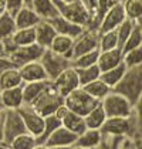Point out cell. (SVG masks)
I'll return each mask as SVG.
<instances>
[{
    "mask_svg": "<svg viewBox=\"0 0 142 149\" xmlns=\"http://www.w3.org/2000/svg\"><path fill=\"white\" fill-rule=\"evenodd\" d=\"M58 9H60V16H63L68 22L83 27L84 30L85 29L97 30L94 27V16L83 4V1L74 0L71 3H60Z\"/></svg>",
    "mask_w": 142,
    "mask_h": 149,
    "instance_id": "cell-1",
    "label": "cell"
},
{
    "mask_svg": "<svg viewBox=\"0 0 142 149\" xmlns=\"http://www.w3.org/2000/svg\"><path fill=\"white\" fill-rule=\"evenodd\" d=\"M112 91L124 95L127 100H129L132 105L136 102L142 92V64L127 70L122 81Z\"/></svg>",
    "mask_w": 142,
    "mask_h": 149,
    "instance_id": "cell-2",
    "label": "cell"
},
{
    "mask_svg": "<svg viewBox=\"0 0 142 149\" xmlns=\"http://www.w3.org/2000/svg\"><path fill=\"white\" fill-rule=\"evenodd\" d=\"M98 104H100V101L93 98L83 87L74 90L64 98V105L71 112L80 115V116H87Z\"/></svg>",
    "mask_w": 142,
    "mask_h": 149,
    "instance_id": "cell-3",
    "label": "cell"
},
{
    "mask_svg": "<svg viewBox=\"0 0 142 149\" xmlns=\"http://www.w3.org/2000/svg\"><path fill=\"white\" fill-rule=\"evenodd\" d=\"M64 104V97L60 95L58 91L54 88L53 82L50 81L47 88L40 94V97L31 104V107L41 116H48V115H54V112L58 109L60 107Z\"/></svg>",
    "mask_w": 142,
    "mask_h": 149,
    "instance_id": "cell-4",
    "label": "cell"
},
{
    "mask_svg": "<svg viewBox=\"0 0 142 149\" xmlns=\"http://www.w3.org/2000/svg\"><path fill=\"white\" fill-rule=\"evenodd\" d=\"M1 126H3V142L10 145L14 138L22 135L26 131L22 115L16 109H4L1 114Z\"/></svg>",
    "mask_w": 142,
    "mask_h": 149,
    "instance_id": "cell-5",
    "label": "cell"
},
{
    "mask_svg": "<svg viewBox=\"0 0 142 149\" xmlns=\"http://www.w3.org/2000/svg\"><path fill=\"white\" fill-rule=\"evenodd\" d=\"M101 104H102V108L106 114V118L129 116L134 112V105L131 104V101L118 92L111 91L101 101Z\"/></svg>",
    "mask_w": 142,
    "mask_h": 149,
    "instance_id": "cell-6",
    "label": "cell"
},
{
    "mask_svg": "<svg viewBox=\"0 0 142 149\" xmlns=\"http://www.w3.org/2000/svg\"><path fill=\"white\" fill-rule=\"evenodd\" d=\"M40 63L46 70L50 81H54L63 71L72 67L71 65V60H68L64 56H60V54L54 53V51H51L50 48H47L44 51V54L40 58Z\"/></svg>",
    "mask_w": 142,
    "mask_h": 149,
    "instance_id": "cell-7",
    "label": "cell"
},
{
    "mask_svg": "<svg viewBox=\"0 0 142 149\" xmlns=\"http://www.w3.org/2000/svg\"><path fill=\"white\" fill-rule=\"evenodd\" d=\"M100 33L94 29H85L81 34L74 40L72 46V58L80 57L83 54L100 50Z\"/></svg>",
    "mask_w": 142,
    "mask_h": 149,
    "instance_id": "cell-8",
    "label": "cell"
},
{
    "mask_svg": "<svg viewBox=\"0 0 142 149\" xmlns=\"http://www.w3.org/2000/svg\"><path fill=\"white\" fill-rule=\"evenodd\" d=\"M127 20V14L124 10L122 1H118L115 4H112L108 10H105L102 20L98 27V33H106V31H114L117 30L121 24Z\"/></svg>",
    "mask_w": 142,
    "mask_h": 149,
    "instance_id": "cell-9",
    "label": "cell"
},
{
    "mask_svg": "<svg viewBox=\"0 0 142 149\" xmlns=\"http://www.w3.org/2000/svg\"><path fill=\"white\" fill-rule=\"evenodd\" d=\"M19 114L22 115L23 122L26 125V131L31 135H34L36 138H40L43 131H44V124H46V118L41 116L36 111L31 105H26L19 109Z\"/></svg>",
    "mask_w": 142,
    "mask_h": 149,
    "instance_id": "cell-10",
    "label": "cell"
},
{
    "mask_svg": "<svg viewBox=\"0 0 142 149\" xmlns=\"http://www.w3.org/2000/svg\"><path fill=\"white\" fill-rule=\"evenodd\" d=\"M46 48H43L41 46H38L37 43L34 44H30V46H24V47H17V50L10 56V60L13 61V64L20 68L29 63H33V61H40L41 56L44 54Z\"/></svg>",
    "mask_w": 142,
    "mask_h": 149,
    "instance_id": "cell-11",
    "label": "cell"
},
{
    "mask_svg": "<svg viewBox=\"0 0 142 149\" xmlns=\"http://www.w3.org/2000/svg\"><path fill=\"white\" fill-rule=\"evenodd\" d=\"M54 88L58 91L60 95H63L64 98L72 92L74 90L80 88V80H78V75H77V71L74 67H70L67 68L65 71H63L58 77L56 78L54 81H51Z\"/></svg>",
    "mask_w": 142,
    "mask_h": 149,
    "instance_id": "cell-12",
    "label": "cell"
},
{
    "mask_svg": "<svg viewBox=\"0 0 142 149\" xmlns=\"http://www.w3.org/2000/svg\"><path fill=\"white\" fill-rule=\"evenodd\" d=\"M77 135L72 134L71 131H68L67 128L61 125L57 129L54 131L48 139L46 141L44 145H47L48 148H56V146H74L75 142H77Z\"/></svg>",
    "mask_w": 142,
    "mask_h": 149,
    "instance_id": "cell-13",
    "label": "cell"
},
{
    "mask_svg": "<svg viewBox=\"0 0 142 149\" xmlns=\"http://www.w3.org/2000/svg\"><path fill=\"white\" fill-rule=\"evenodd\" d=\"M34 31H36V43L38 46H41L43 48H46V50L50 48L53 40L57 36L56 29L53 27V24L50 23L48 20H41L34 27Z\"/></svg>",
    "mask_w": 142,
    "mask_h": 149,
    "instance_id": "cell-14",
    "label": "cell"
},
{
    "mask_svg": "<svg viewBox=\"0 0 142 149\" xmlns=\"http://www.w3.org/2000/svg\"><path fill=\"white\" fill-rule=\"evenodd\" d=\"M20 74H22V78L23 82H36V81H50L48 80V75L46 72L44 67L41 65L40 61H33V63H29L23 67H20Z\"/></svg>",
    "mask_w": 142,
    "mask_h": 149,
    "instance_id": "cell-15",
    "label": "cell"
},
{
    "mask_svg": "<svg viewBox=\"0 0 142 149\" xmlns=\"http://www.w3.org/2000/svg\"><path fill=\"white\" fill-rule=\"evenodd\" d=\"M121 63H124V53L121 48H114L109 51H101L97 65L100 67L101 72H105L108 70L118 67Z\"/></svg>",
    "mask_w": 142,
    "mask_h": 149,
    "instance_id": "cell-16",
    "label": "cell"
},
{
    "mask_svg": "<svg viewBox=\"0 0 142 149\" xmlns=\"http://www.w3.org/2000/svg\"><path fill=\"white\" fill-rule=\"evenodd\" d=\"M0 98H1V104H3L4 109H16V111H19L24 105L23 87L0 91Z\"/></svg>",
    "mask_w": 142,
    "mask_h": 149,
    "instance_id": "cell-17",
    "label": "cell"
},
{
    "mask_svg": "<svg viewBox=\"0 0 142 149\" xmlns=\"http://www.w3.org/2000/svg\"><path fill=\"white\" fill-rule=\"evenodd\" d=\"M31 9L37 13V16L41 20H53L60 16L58 6L53 0H33Z\"/></svg>",
    "mask_w": 142,
    "mask_h": 149,
    "instance_id": "cell-18",
    "label": "cell"
},
{
    "mask_svg": "<svg viewBox=\"0 0 142 149\" xmlns=\"http://www.w3.org/2000/svg\"><path fill=\"white\" fill-rule=\"evenodd\" d=\"M48 22L53 24V27L56 29L57 34L67 36V37H71V38H74V40L84 31L83 27H80V26H77V24L68 22V20L64 19L63 16H57L56 19L48 20Z\"/></svg>",
    "mask_w": 142,
    "mask_h": 149,
    "instance_id": "cell-19",
    "label": "cell"
},
{
    "mask_svg": "<svg viewBox=\"0 0 142 149\" xmlns=\"http://www.w3.org/2000/svg\"><path fill=\"white\" fill-rule=\"evenodd\" d=\"M14 22H16L17 29H34L36 26L41 22V19L37 16V13L30 6H24L23 9L14 16Z\"/></svg>",
    "mask_w": 142,
    "mask_h": 149,
    "instance_id": "cell-20",
    "label": "cell"
},
{
    "mask_svg": "<svg viewBox=\"0 0 142 149\" xmlns=\"http://www.w3.org/2000/svg\"><path fill=\"white\" fill-rule=\"evenodd\" d=\"M23 78L19 68L6 70L4 72L0 74V91L4 90H12L17 87H23Z\"/></svg>",
    "mask_w": 142,
    "mask_h": 149,
    "instance_id": "cell-21",
    "label": "cell"
},
{
    "mask_svg": "<svg viewBox=\"0 0 142 149\" xmlns=\"http://www.w3.org/2000/svg\"><path fill=\"white\" fill-rule=\"evenodd\" d=\"M72 46H74V38L57 34L50 46V50L60 54V56L67 57L68 60H72Z\"/></svg>",
    "mask_w": 142,
    "mask_h": 149,
    "instance_id": "cell-22",
    "label": "cell"
},
{
    "mask_svg": "<svg viewBox=\"0 0 142 149\" xmlns=\"http://www.w3.org/2000/svg\"><path fill=\"white\" fill-rule=\"evenodd\" d=\"M50 81H36V82H24L23 84V95L24 104L31 105L40 97V94L47 88Z\"/></svg>",
    "mask_w": 142,
    "mask_h": 149,
    "instance_id": "cell-23",
    "label": "cell"
},
{
    "mask_svg": "<svg viewBox=\"0 0 142 149\" xmlns=\"http://www.w3.org/2000/svg\"><path fill=\"white\" fill-rule=\"evenodd\" d=\"M102 141V134L100 129H85L81 135H78L75 146L87 149H95Z\"/></svg>",
    "mask_w": 142,
    "mask_h": 149,
    "instance_id": "cell-24",
    "label": "cell"
},
{
    "mask_svg": "<svg viewBox=\"0 0 142 149\" xmlns=\"http://www.w3.org/2000/svg\"><path fill=\"white\" fill-rule=\"evenodd\" d=\"M127 70H128V67L124 63H121L118 67H115V68H112V70H108L105 72H101V80L104 81L111 90H114L119 82L122 81Z\"/></svg>",
    "mask_w": 142,
    "mask_h": 149,
    "instance_id": "cell-25",
    "label": "cell"
},
{
    "mask_svg": "<svg viewBox=\"0 0 142 149\" xmlns=\"http://www.w3.org/2000/svg\"><path fill=\"white\" fill-rule=\"evenodd\" d=\"M84 119H85L87 129H101L106 121V114L102 108V104H98L87 116H84Z\"/></svg>",
    "mask_w": 142,
    "mask_h": 149,
    "instance_id": "cell-26",
    "label": "cell"
},
{
    "mask_svg": "<svg viewBox=\"0 0 142 149\" xmlns=\"http://www.w3.org/2000/svg\"><path fill=\"white\" fill-rule=\"evenodd\" d=\"M61 124L64 128H67L68 131H71L72 134H75L77 136L81 135L84 131L87 129V125H85V119L84 116H80V115L74 114V112H68L67 116L61 121Z\"/></svg>",
    "mask_w": 142,
    "mask_h": 149,
    "instance_id": "cell-27",
    "label": "cell"
},
{
    "mask_svg": "<svg viewBox=\"0 0 142 149\" xmlns=\"http://www.w3.org/2000/svg\"><path fill=\"white\" fill-rule=\"evenodd\" d=\"M83 88L88 92L93 98H95V100L100 101V102L105 98L109 92L112 91V90H111V88H109L101 78H100V80L93 81V82H90L88 85H85V87H83Z\"/></svg>",
    "mask_w": 142,
    "mask_h": 149,
    "instance_id": "cell-28",
    "label": "cell"
},
{
    "mask_svg": "<svg viewBox=\"0 0 142 149\" xmlns=\"http://www.w3.org/2000/svg\"><path fill=\"white\" fill-rule=\"evenodd\" d=\"M75 71H77V75H78L81 87H85L90 82L101 78V70L97 64L93 65V67H88V68H75Z\"/></svg>",
    "mask_w": 142,
    "mask_h": 149,
    "instance_id": "cell-29",
    "label": "cell"
},
{
    "mask_svg": "<svg viewBox=\"0 0 142 149\" xmlns=\"http://www.w3.org/2000/svg\"><path fill=\"white\" fill-rule=\"evenodd\" d=\"M16 30H17V27H16L14 17L7 12H4L0 16V41L7 37H12L16 33Z\"/></svg>",
    "mask_w": 142,
    "mask_h": 149,
    "instance_id": "cell-30",
    "label": "cell"
},
{
    "mask_svg": "<svg viewBox=\"0 0 142 149\" xmlns=\"http://www.w3.org/2000/svg\"><path fill=\"white\" fill-rule=\"evenodd\" d=\"M100 50H94L91 53H87L83 54L80 57H75L71 60V65L74 68H88V67H93L98 63V57H100Z\"/></svg>",
    "mask_w": 142,
    "mask_h": 149,
    "instance_id": "cell-31",
    "label": "cell"
},
{
    "mask_svg": "<svg viewBox=\"0 0 142 149\" xmlns=\"http://www.w3.org/2000/svg\"><path fill=\"white\" fill-rule=\"evenodd\" d=\"M37 138L29 132H24L17 138H14L9 145L10 149H34L37 146Z\"/></svg>",
    "mask_w": 142,
    "mask_h": 149,
    "instance_id": "cell-32",
    "label": "cell"
},
{
    "mask_svg": "<svg viewBox=\"0 0 142 149\" xmlns=\"http://www.w3.org/2000/svg\"><path fill=\"white\" fill-rule=\"evenodd\" d=\"M14 43L19 47L30 46L36 43V31L34 29H17L16 33L12 36Z\"/></svg>",
    "mask_w": 142,
    "mask_h": 149,
    "instance_id": "cell-33",
    "label": "cell"
},
{
    "mask_svg": "<svg viewBox=\"0 0 142 149\" xmlns=\"http://www.w3.org/2000/svg\"><path fill=\"white\" fill-rule=\"evenodd\" d=\"M98 48H100V51H109V50H114V48H121L117 30L101 33L100 34V47Z\"/></svg>",
    "mask_w": 142,
    "mask_h": 149,
    "instance_id": "cell-34",
    "label": "cell"
},
{
    "mask_svg": "<svg viewBox=\"0 0 142 149\" xmlns=\"http://www.w3.org/2000/svg\"><path fill=\"white\" fill-rule=\"evenodd\" d=\"M127 19L136 22L142 17V0H122Z\"/></svg>",
    "mask_w": 142,
    "mask_h": 149,
    "instance_id": "cell-35",
    "label": "cell"
},
{
    "mask_svg": "<svg viewBox=\"0 0 142 149\" xmlns=\"http://www.w3.org/2000/svg\"><path fill=\"white\" fill-rule=\"evenodd\" d=\"M61 125H63V124H61V121H60L56 115H48V116H46L44 131H43L41 136L37 138V142H38V143H46V141L48 139V136H50L54 131H57Z\"/></svg>",
    "mask_w": 142,
    "mask_h": 149,
    "instance_id": "cell-36",
    "label": "cell"
},
{
    "mask_svg": "<svg viewBox=\"0 0 142 149\" xmlns=\"http://www.w3.org/2000/svg\"><path fill=\"white\" fill-rule=\"evenodd\" d=\"M141 46H142V29L135 23V27H134L131 36L128 37L127 43L122 46V53H128L131 50H134V48L141 47Z\"/></svg>",
    "mask_w": 142,
    "mask_h": 149,
    "instance_id": "cell-37",
    "label": "cell"
},
{
    "mask_svg": "<svg viewBox=\"0 0 142 149\" xmlns=\"http://www.w3.org/2000/svg\"><path fill=\"white\" fill-rule=\"evenodd\" d=\"M124 64L128 68L141 65L142 64V46L136 47V48L131 50L128 53H124Z\"/></svg>",
    "mask_w": 142,
    "mask_h": 149,
    "instance_id": "cell-38",
    "label": "cell"
},
{
    "mask_svg": "<svg viewBox=\"0 0 142 149\" xmlns=\"http://www.w3.org/2000/svg\"><path fill=\"white\" fill-rule=\"evenodd\" d=\"M134 27H135V22H132V20H129V19H127V20L117 29V34H118V41H119L121 50H122V46L127 43V40H128V37L131 36V33H132Z\"/></svg>",
    "mask_w": 142,
    "mask_h": 149,
    "instance_id": "cell-39",
    "label": "cell"
},
{
    "mask_svg": "<svg viewBox=\"0 0 142 149\" xmlns=\"http://www.w3.org/2000/svg\"><path fill=\"white\" fill-rule=\"evenodd\" d=\"M24 6V0H6V12L9 14H12L13 17L23 9Z\"/></svg>",
    "mask_w": 142,
    "mask_h": 149,
    "instance_id": "cell-40",
    "label": "cell"
},
{
    "mask_svg": "<svg viewBox=\"0 0 142 149\" xmlns=\"http://www.w3.org/2000/svg\"><path fill=\"white\" fill-rule=\"evenodd\" d=\"M1 43H3V51H4V56H7V57H10L13 53L17 50V47H19L16 43H14L13 37H7V38L1 40Z\"/></svg>",
    "mask_w": 142,
    "mask_h": 149,
    "instance_id": "cell-41",
    "label": "cell"
},
{
    "mask_svg": "<svg viewBox=\"0 0 142 149\" xmlns=\"http://www.w3.org/2000/svg\"><path fill=\"white\" fill-rule=\"evenodd\" d=\"M10 68H17V67L13 64V61L7 56L0 54V74L4 72L6 70H10Z\"/></svg>",
    "mask_w": 142,
    "mask_h": 149,
    "instance_id": "cell-42",
    "label": "cell"
},
{
    "mask_svg": "<svg viewBox=\"0 0 142 149\" xmlns=\"http://www.w3.org/2000/svg\"><path fill=\"white\" fill-rule=\"evenodd\" d=\"M118 149H136L135 148V141L128 136H124L119 142Z\"/></svg>",
    "mask_w": 142,
    "mask_h": 149,
    "instance_id": "cell-43",
    "label": "cell"
},
{
    "mask_svg": "<svg viewBox=\"0 0 142 149\" xmlns=\"http://www.w3.org/2000/svg\"><path fill=\"white\" fill-rule=\"evenodd\" d=\"M118 1H121V0H100V12L104 14L105 10H108L112 4H115Z\"/></svg>",
    "mask_w": 142,
    "mask_h": 149,
    "instance_id": "cell-44",
    "label": "cell"
},
{
    "mask_svg": "<svg viewBox=\"0 0 142 149\" xmlns=\"http://www.w3.org/2000/svg\"><path fill=\"white\" fill-rule=\"evenodd\" d=\"M68 112H70V109H68V108H67V107H65V105L63 104V105L60 107L58 109H57V111L54 112V115H56V116L58 118L60 121H63V119H64V118L67 116V114H68Z\"/></svg>",
    "mask_w": 142,
    "mask_h": 149,
    "instance_id": "cell-45",
    "label": "cell"
},
{
    "mask_svg": "<svg viewBox=\"0 0 142 149\" xmlns=\"http://www.w3.org/2000/svg\"><path fill=\"white\" fill-rule=\"evenodd\" d=\"M134 112L138 115V118L142 121V92L139 95V98L136 100V102L134 104Z\"/></svg>",
    "mask_w": 142,
    "mask_h": 149,
    "instance_id": "cell-46",
    "label": "cell"
},
{
    "mask_svg": "<svg viewBox=\"0 0 142 149\" xmlns=\"http://www.w3.org/2000/svg\"><path fill=\"white\" fill-rule=\"evenodd\" d=\"M134 141H135V148L142 149V135L139 138H136V139H134Z\"/></svg>",
    "mask_w": 142,
    "mask_h": 149,
    "instance_id": "cell-47",
    "label": "cell"
},
{
    "mask_svg": "<svg viewBox=\"0 0 142 149\" xmlns=\"http://www.w3.org/2000/svg\"><path fill=\"white\" fill-rule=\"evenodd\" d=\"M6 12V0H0V16Z\"/></svg>",
    "mask_w": 142,
    "mask_h": 149,
    "instance_id": "cell-48",
    "label": "cell"
},
{
    "mask_svg": "<svg viewBox=\"0 0 142 149\" xmlns=\"http://www.w3.org/2000/svg\"><path fill=\"white\" fill-rule=\"evenodd\" d=\"M34 149H50L47 145H44V143H37V146Z\"/></svg>",
    "mask_w": 142,
    "mask_h": 149,
    "instance_id": "cell-49",
    "label": "cell"
},
{
    "mask_svg": "<svg viewBox=\"0 0 142 149\" xmlns=\"http://www.w3.org/2000/svg\"><path fill=\"white\" fill-rule=\"evenodd\" d=\"M3 142V126H1V119H0V143Z\"/></svg>",
    "mask_w": 142,
    "mask_h": 149,
    "instance_id": "cell-50",
    "label": "cell"
},
{
    "mask_svg": "<svg viewBox=\"0 0 142 149\" xmlns=\"http://www.w3.org/2000/svg\"><path fill=\"white\" fill-rule=\"evenodd\" d=\"M0 149H10V146H9L7 143H4V142H1V143H0Z\"/></svg>",
    "mask_w": 142,
    "mask_h": 149,
    "instance_id": "cell-51",
    "label": "cell"
},
{
    "mask_svg": "<svg viewBox=\"0 0 142 149\" xmlns=\"http://www.w3.org/2000/svg\"><path fill=\"white\" fill-rule=\"evenodd\" d=\"M50 149H72V146H56V148H50Z\"/></svg>",
    "mask_w": 142,
    "mask_h": 149,
    "instance_id": "cell-52",
    "label": "cell"
},
{
    "mask_svg": "<svg viewBox=\"0 0 142 149\" xmlns=\"http://www.w3.org/2000/svg\"><path fill=\"white\" fill-rule=\"evenodd\" d=\"M31 1H33V0H24V4H26V6H30V7H31Z\"/></svg>",
    "mask_w": 142,
    "mask_h": 149,
    "instance_id": "cell-53",
    "label": "cell"
},
{
    "mask_svg": "<svg viewBox=\"0 0 142 149\" xmlns=\"http://www.w3.org/2000/svg\"><path fill=\"white\" fill-rule=\"evenodd\" d=\"M0 54L4 56V51H3V43H1V41H0Z\"/></svg>",
    "mask_w": 142,
    "mask_h": 149,
    "instance_id": "cell-54",
    "label": "cell"
},
{
    "mask_svg": "<svg viewBox=\"0 0 142 149\" xmlns=\"http://www.w3.org/2000/svg\"><path fill=\"white\" fill-rule=\"evenodd\" d=\"M4 111V108H3V104H1V98H0V114Z\"/></svg>",
    "mask_w": 142,
    "mask_h": 149,
    "instance_id": "cell-55",
    "label": "cell"
},
{
    "mask_svg": "<svg viewBox=\"0 0 142 149\" xmlns=\"http://www.w3.org/2000/svg\"><path fill=\"white\" fill-rule=\"evenodd\" d=\"M61 3H71V1H74V0H60Z\"/></svg>",
    "mask_w": 142,
    "mask_h": 149,
    "instance_id": "cell-56",
    "label": "cell"
},
{
    "mask_svg": "<svg viewBox=\"0 0 142 149\" xmlns=\"http://www.w3.org/2000/svg\"><path fill=\"white\" fill-rule=\"evenodd\" d=\"M72 149H87V148H81V146H75V145H74V146H72Z\"/></svg>",
    "mask_w": 142,
    "mask_h": 149,
    "instance_id": "cell-57",
    "label": "cell"
},
{
    "mask_svg": "<svg viewBox=\"0 0 142 149\" xmlns=\"http://www.w3.org/2000/svg\"><path fill=\"white\" fill-rule=\"evenodd\" d=\"M53 1H54V3H57V6H58L60 3H61V1H60V0H53Z\"/></svg>",
    "mask_w": 142,
    "mask_h": 149,
    "instance_id": "cell-58",
    "label": "cell"
},
{
    "mask_svg": "<svg viewBox=\"0 0 142 149\" xmlns=\"http://www.w3.org/2000/svg\"><path fill=\"white\" fill-rule=\"evenodd\" d=\"M1 114H3V112H1ZM1 114H0V119H1Z\"/></svg>",
    "mask_w": 142,
    "mask_h": 149,
    "instance_id": "cell-59",
    "label": "cell"
},
{
    "mask_svg": "<svg viewBox=\"0 0 142 149\" xmlns=\"http://www.w3.org/2000/svg\"><path fill=\"white\" fill-rule=\"evenodd\" d=\"M121 1H122V0H121Z\"/></svg>",
    "mask_w": 142,
    "mask_h": 149,
    "instance_id": "cell-60",
    "label": "cell"
}]
</instances>
